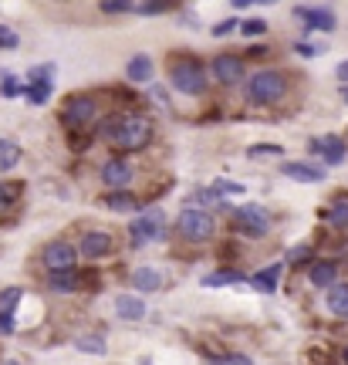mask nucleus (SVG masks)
I'll return each mask as SVG.
<instances>
[{
  "instance_id": "nucleus-3",
  "label": "nucleus",
  "mask_w": 348,
  "mask_h": 365,
  "mask_svg": "<svg viewBox=\"0 0 348 365\" xmlns=\"http://www.w3.org/2000/svg\"><path fill=\"white\" fill-rule=\"evenodd\" d=\"M169 81H173V88L183 91V95H200V91L207 88V75H203V68L190 61V58H183L173 65L169 71Z\"/></svg>"
},
{
  "instance_id": "nucleus-38",
  "label": "nucleus",
  "mask_w": 348,
  "mask_h": 365,
  "mask_svg": "<svg viewBox=\"0 0 348 365\" xmlns=\"http://www.w3.org/2000/svg\"><path fill=\"white\" fill-rule=\"evenodd\" d=\"M14 203V190L11 186H4V182H0V213H4V210L11 207Z\"/></svg>"
},
{
  "instance_id": "nucleus-2",
  "label": "nucleus",
  "mask_w": 348,
  "mask_h": 365,
  "mask_svg": "<svg viewBox=\"0 0 348 365\" xmlns=\"http://www.w3.org/2000/svg\"><path fill=\"white\" fill-rule=\"evenodd\" d=\"M284 91H287V78H284L281 71H257L254 78L247 81V98L257 105L281 102Z\"/></svg>"
},
{
  "instance_id": "nucleus-8",
  "label": "nucleus",
  "mask_w": 348,
  "mask_h": 365,
  "mask_svg": "<svg viewBox=\"0 0 348 365\" xmlns=\"http://www.w3.org/2000/svg\"><path fill=\"white\" fill-rule=\"evenodd\" d=\"M135 244H149V240H163V213H145L129 227Z\"/></svg>"
},
{
  "instance_id": "nucleus-44",
  "label": "nucleus",
  "mask_w": 348,
  "mask_h": 365,
  "mask_svg": "<svg viewBox=\"0 0 348 365\" xmlns=\"http://www.w3.org/2000/svg\"><path fill=\"white\" fill-rule=\"evenodd\" d=\"M4 78H7V71H4V68H0V81H4Z\"/></svg>"
},
{
  "instance_id": "nucleus-13",
  "label": "nucleus",
  "mask_w": 348,
  "mask_h": 365,
  "mask_svg": "<svg viewBox=\"0 0 348 365\" xmlns=\"http://www.w3.org/2000/svg\"><path fill=\"white\" fill-rule=\"evenodd\" d=\"M295 17H301L304 24L318 27V31H335V14L328 11V7H295Z\"/></svg>"
},
{
  "instance_id": "nucleus-27",
  "label": "nucleus",
  "mask_w": 348,
  "mask_h": 365,
  "mask_svg": "<svg viewBox=\"0 0 348 365\" xmlns=\"http://www.w3.org/2000/svg\"><path fill=\"white\" fill-rule=\"evenodd\" d=\"M24 95H27V102L31 105H44L48 98H51V85H27Z\"/></svg>"
},
{
  "instance_id": "nucleus-28",
  "label": "nucleus",
  "mask_w": 348,
  "mask_h": 365,
  "mask_svg": "<svg viewBox=\"0 0 348 365\" xmlns=\"http://www.w3.org/2000/svg\"><path fill=\"white\" fill-rule=\"evenodd\" d=\"M51 75H54V65L31 68V85H51Z\"/></svg>"
},
{
  "instance_id": "nucleus-41",
  "label": "nucleus",
  "mask_w": 348,
  "mask_h": 365,
  "mask_svg": "<svg viewBox=\"0 0 348 365\" xmlns=\"http://www.w3.org/2000/svg\"><path fill=\"white\" fill-rule=\"evenodd\" d=\"M223 365H250V359H247V355H230Z\"/></svg>"
},
{
  "instance_id": "nucleus-45",
  "label": "nucleus",
  "mask_w": 348,
  "mask_h": 365,
  "mask_svg": "<svg viewBox=\"0 0 348 365\" xmlns=\"http://www.w3.org/2000/svg\"><path fill=\"white\" fill-rule=\"evenodd\" d=\"M203 365H220V362H203Z\"/></svg>"
},
{
  "instance_id": "nucleus-14",
  "label": "nucleus",
  "mask_w": 348,
  "mask_h": 365,
  "mask_svg": "<svg viewBox=\"0 0 348 365\" xmlns=\"http://www.w3.org/2000/svg\"><path fill=\"white\" fill-rule=\"evenodd\" d=\"M284 176L297 182H322L324 170L322 166H311V163H284Z\"/></svg>"
},
{
  "instance_id": "nucleus-36",
  "label": "nucleus",
  "mask_w": 348,
  "mask_h": 365,
  "mask_svg": "<svg viewBox=\"0 0 348 365\" xmlns=\"http://www.w3.org/2000/svg\"><path fill=\"white\" fill-rule=\"evenodd\" d=\"M324 51H328V44H308V41L297 44V54H304V58H314V54H324Z\"/></svg>"
},
{
  "instance_id": "nucleus-22",
  "label": "nucleus",
  "mask_w": 348,
  "mask_h": 365,
  "mask_svg": "<svg viewBox=\"0 0 348 365\" xmlns=\"http://www.w3.org/2000/svg\"><path fill=\"white\" fill-rule=\"evenodd\" d=\"M17 159H21V149L11 143V139H0V173H7L17 166Z\"/></svg>"
},
{
  "instance_id": "nucleus-37",
  "label": "nucleus",
  "mask_w": 348,
  "mask_h": 365,
  "mask_svg": "<svg viewBox=\"0 0 348 365\" xmlns=\"http://www.w3.org/2000/svg\"><path fill=\"white\" fill-rule=\"evenodd\" d=\"M132 11V4L126 0V4H116V0H105L102 4V14H129Z\"/></svg>"
},
{
  "instance_id": "nucleus-21",
  "label": "nucleus",
  "mask_w": 348,
  "mask_h": 365,
  "mask_svg": "<svg viewBox=\"0 0 348 365\" xmlns=\"http://www.w3.org/2000/svg\"><path fill=\"white\" fill-rule=\"evenodd\" d=\"M78 284H81V277H78L75 271H54L51 277H48V287H54V291H61V294H68V291H75Z\"/></svg>"
},
{
  "instance_id": "nucleus-23",
  "label": "nucleus",
  "mask_w": 348,
  "mask_h": 365,
  "mask_svg": "<svg viewBox=\"0 0 348 365\" xmlns=\"http://www.w3.org/2000/svg\"><path fill=\"white\" fill-rule=\"evenodd\" d=\"M244 274L240 271H217V274H207L203 277V287H223V284H240Z\"/></svg>"
},
{
  "instance_id": "nucleus-7",
  "label": "nucleus",
  "mask_w": 348,
  "mask_h": 365,
  "mask_svg": "<svg viewBox=\"0 0 348 365\" xmlns=\"http://www.w3.org/2000/svg\"><path fill=\"white\" fill-rule=\"evenodd\" d=\"M210 71H213V78H217L220 85H237V81L244 78V61L233 58V54H217V58L210 61Z\"/></svg>"
},
{
  "instance_id": "nucleus-42",
  "label": "nucleus",
  "mask_w": 348,
  "mask_h": 365,
  "mask_svg": "<svg viewBox=\"0 0 348 365\" xmlns=\"http://www.w3.org/2000/svg\"><path fill=\"white\" fill-rule=\"evenodd\" d=\"M335 71H338V81H342V85H348V61H342Z\"/></svg>"
},
{
  "instance_id": "nucleus-5",
  "label": "nucleus",
  "mask_w": 348,
  "mask_h": 365,
  "mask_svg": "<svg viewBox=\"0 0 348 365\" xmlns=\"http://www.w3.org/2000/svg\"><path fill=\"white\" fill-rule=\"evenodd\" d=\"M41 261H44V267L48 271H75L78 264V247L75 244H68V240H51L48 247H44V254H41Z\"/></svg>"
},
{
  "instance_id": "nucleus-16",
  "label": "nucleus",
  "mask_w": 348,
  "mask_h": 365,
  "mask_svg": "<svg viewBox=\"0 0 348 365\" xmlns=\"http://www.w3.org/2000/svg\"><path fill=\"white\" fill-rule=\"evenodd\" d=\"M335 277H338V267L332 261H318L314 267H311V274H308V281L314 287H332L335 284Z\"/></svg>"
},
{
  "instance_id": "nucleus-24",
  "label": "nucleus",
  "mask_w": 348,
  "mask_h": 365,
  "mask_svg": "<svg viewBox=\"0 0 348 365\" xmlns=\"http://www.w3.org/2000/svg\"><path fill=\"white\" fill-rule=\"evenodd\" d=\"M105 207H112V210H135L139 203H135V196H132V193L118 190V193H108V196H105Z\"/></svg>"
},
{
  "instance_id": "nucleus-12",
  "label": "nucleus",
  "mask_w": 348,
  "mask_h": 365,
  "mask_svg": "<svg viewBox=\"0 0 348 365\" xmlns=\"http://www.w3.org/2000/svg\"><path fill=\"white\" fill-rule=\"evenodd\" d=\"M108 250H112V234H105V230H91V234H85L78 254H85V257H91V261H98V257H105Z\"/></svg>"
},
{
  "instance_id": "nucleus-4",
  "label": "nucleus",
  "mask_w": 348,
  "mask_h": 365,
  "mask_svg": "<svg viewBox=\"0 0 348 365\" xmlns=\"http://www.w3.org/2000/svg\"><path fill=\"white\" fill-rule=\"evenodd\" d=\"M176 227H180V234L186 237L190 244H200V240H210V237H213V217L203 213V210H183Z\"/></svg>"
},
{
  "instance_id": "nucleus-17",
  "label": "nucleus",
  "mask_w": 348,
  "mask_h": 365,
  "mask_svg": "<svg viewBox=\"0 0 348 365\" xmlns=\"http://www.w3.org/2000/svg\"><path fill=\"white\" fill-rule=\"evenodd\" d=\"M126 75H129V81H153V58L149 54H135L129 68H126Z\"/></svg>"
},
{
  "instance_id": "nucleus-43",
  "label": "nucleus",
  "mask_w": 348,
  "mask_h": 365,
  "mask_svg": "<svg viewBox=\"0 0 348 365\" xmlns=\"http://www.w3.org/2000/svg\"><path fill=\"white\" fill-rule=\"evenodd\" d=\"M342 98H345V102H348V85H345V88H342Z\"/></svg>"
},
{
  "instance_id": "nucleus-26",
  "label": "nucleus",
  "mask_w": 348,
  "mask_h": 365,
  "mask_svg": "<svg viewBox=\"0 0 348 365\" xmlns=\"http://www.w3.org/2000/svg\"><path fill=\"white\" fill-rule=\"evenodd\" d=\"M21 287H7L4 294H0V314H14V308H17V301H21Z\"/></svg>"
},
{
  "instance_id": "nucleus-40",
  "label": "nucleus",
  "mask_w": 348,
  "mask_h": 365,
  "mask_svg": "<svg viewBox=\"0 0 348 365\" xmlns=\"http://www.w3.org/2000/svg\"><path fill=\"white\" fill-rule=\"evenodd\" d=\"M0 331H4V335L14 331V314H0Z\"/></svg>"
},
{
  "instance_id": "nucleus-29",
  "label": "nucleus",
  "mask_w": 348,
  "mask_h": 365,
  "mask_svg": "<svg viewBox=\"0 0 348 365\" xmlns=\"http://www.w3.org/2000/svg\"><path fill=\"white\" fill-rule=\"evenodd\" d=\"M17 44H21L17 31H11V27L0 24V51H11V48H17Z\"/></svg>"
},
{
  "instance_id": "nucleus-31",
  "label": "nucleus",
  "mask_w": 348,
  "mask_h": 365,
  "mask_svg": "<svg viewBox=\"0 0 348 365\" xmlns=\"http://www.w3.org/2000/svg\"><path fill=\"white\" fill-rule=\"evenodd\" d=\"M328 220L335 227H348V203H338V207L328 210Z\"/></svg>"
},
{
  "instance_id": "nucleus-6",
  "label": "nucleus",
  "mask_w": 348,
  "mask_h": 365,
  "mask_svg": "<svg viewBox=\"0 0 348 365\" xmlns=\"http://www.w3.org/2000/svg\"><path fill=\"white\" fill-rule=\"evenodd\" d=\"M230 220H233V227H240L247 237H264L271 230V217L260 207H237L230 213Z\"/></svg>"
},
{
  "instance_id": "nucleus-46",
  "label": "nucleus",
  "mask_w": 348,
  "mask_h": 365,
  "mask_svg": "<svg viewBox=\"0 0 348 365\" xmlns=\"http://www.w3.org/2000/svg\"><path fill=\"white\" fill-rule=\"evenodd\" d=\"M4 365H17V362H4Z\"/></svg>"
},
{
  "instance_id": "nucleus-25",
  "label": "nucleus",
  "mask_w": 348,
  "mask_h": 365,
  "mask_svg": "<svg viewBox=\"0 0 348 365\" xmlns=\"http://www.w3.org/2000/svg\"><path fill=\"white\" fill-rule=\"evenodd\" d=\"M78 352H88V355H105V341L95 339V335H81V339L75 341Z\"/></svg>"
},
{
  "instance_id": "nucleus-10",
  "label": "nucleus",
  "mask_w": 348,
  "mask_h": 365,
  "mask_svg": "<svg viewBox=\"0 0 348 365\" xmlns=\"http://www.w3.org/2000/svg\"><path fill=\"white\" fill-rule=\"evenodd\" d=\"M102 180H105V186H112V190H126L129 186V180H132V166L126 163V159H108L102 166Z\"/></svg>"
},
{
  "instance_id": "nucleus-20",
  "label": "nucleus",
  "mask_w": 348,
  "mask_h": 365,
  "mask_svg": "<svg viewBox=\"0 0 348 365\" xmlns=\"http://www.w3.org/2000/svg\"><path fill=\"white\" fill-rule=\"evenodd\" d=\"M159 284H163V274L153 271V267H139L132 274V287H139V291H155Z\"/></svg>"
},
{
  "instance_id": "nucleus-18",
  "label": "nucleus",
  "mask_w": 348,
  "mask_h": 365,
  "mask_svg": "<svg viewBox=\"0 0 348 365\" xmlns=\"http://www.w3.org/2000/svg\"><path fill=\"white\" fill-rule=\"evenodd\" d=\"M328 312L338 314V318H348V284L328 287Z\"/></svg>"
},
{
  "instance_id": "nucleus-19",
  "label": "nucleus",
  "mask_w": 348,
  "mask_h": 365,
  "mask_svg": "<svg viewBox=\"0 0 348 365\" xmlns=\"http://www.w3.org/2000/svg\"><path fill=\"white\" fill-rule=\"evenodd\" d=\"M277 277H281V264H271V267H264L260 274H254V281L250 284L264 291V294H274L277 291Z\"/></svg>"
},
{
  "instance_id": "nucleus-39",
  "label": "nucleus",
  "mask_w": 348,
  "mask_h": 365,
  "mask_svg": "<svg viewBox=\"0 0 348 365\" xmlns=\"http://www.w3.org/2000/svg\"><path fill=\"white\" fill-rule=\"evenodd\" d=\"M233 27H237V21H233V17H230V21H223V24H217V27H213V34H230Z\"/></svg>"
},
{
  "instance_id": "nucleus-33",
  "label": "nucleus",
  "mask_w": 348,
  "mask_h": 365,
  "mask_svg": "<svg viewBox=\"0 0 348 365\" xmlns=\"http://www.w3.org/2000/svg\"><path fill=\"white\" fill-rule=\"evenodd\" d=\"M240 31H244L247 38H257V34H264V31H267V21H260V17H254V21H247V24L240 27Z\"/></svg>"
},
{
  "instance_id": "nucleus-1",
  "label": "nucleus",
  "mask_w": 348,
  "mask_h": 365,
  "mask_svg": "<svg viewBox=\"0 0 348 365\" xmlns=\"http://www.w3.org/2000/svg\"><path fill=\"white\" fill-rule=\"evenodd\" d=\"M102 135L108 143H116L118 149L135 153V149H145V145H149V139H153V122L145 115H116L105 122Z\"/></svg>"
},
{
  "instance_id": "nucleus-35",
  "label": "nucleus",
  "mask_w": 348,
  "mask_h": 365,
  "mask_svg": "<svg viewBox=\"0 0 348 365\" xmlns=\"http://www.w3.org/2000/svg\"><path fill=\"white\" fill-rule=\"evenodd\" d=\"M213 193H217V196H223V193H244V186H240V182L217 180V182H213Z\"/></svg>"
},
{
  "instance_id": "nucleus-9",
  "label": "nucleus",
  "mask_w": 348,
  "mask_h": 365,
  "mask_svg": "<svg viewBox=\"0 0 348 365\" xmlns=\"http://www.w3.org/2000/svg\"><path fill=\"white\" fill-rule=\"evenodd\" d=\"M91 118H95V98H88V95H78V98H71L65 105L68 125H88Z\"/></svg>"
},
{
  "instance_id": "nucleus-30",
  "label": "nucleus",
  "mask_w": 348,
  "mask_h": 365,
  "mask_svg": "<svg viewBox=\"0 0 348 365\" xmlns=\"http://www.w3.org/2000/svg\"><path fill=\"white\" fill-rule=\"evenodd\" d=\"M21 91H24V85L14 78V75H7V78L0 81V95H4V98H14V95H21Z\"/></svg>"
},
{
  "instance_id": "nucleus-11",
  "label": "nucleus",
  "mask_w": 348,
  "mask_h": 365,
  "mask_svg": "<svg viewBox=\"0 0 348 365\" xmlns=\"http://www.w3.org/2000/svg\"><path fill=\"white\" fill-rule=\"evenodd\" d=\"M311 153H318L324 163H332L338 166L342 159H345V143L338 139V135H324V139H311Z\"/></svg>"
},
{
  "instance_id": "nucleus-32",
  "label": "nucleus",
  "mask_w": 348,
  "mask_h": 365,
  "mask_svg": "<svg viewBox=\"0 0 348 365\" xmlns=\"http://www.w3.org/2000/svg\"><path fill=\"white\" fill-rule=\"evenodd\" d=\"M284 149L281 145H274V143H264V145H250V156H281Z\"/></svg>"
},
{
  "instance_id": "nucleus-34",
  "label": "nucleus",
  "mask_w": 348,
  "mask_h": 365,
  "mask_svg": "<svg viewBox=\"0 0 348 365\" xmlns=\"http://www.w3.org/2000/svg\"><path fill=\"white\" fill-rule=\"evenodd\" d=\"M132 11H139V14H163V11H169V4H163V0H153V4H132Z\"/></svg>"
},
{
  "instance_id": "nucleus-47",
  "label": "nucleus",
  "mask_w": 348,
  "mask_h": 365,
  "mask_svg": "<svg viewBox=\"0 0 348 365\" xmlns=\"http://www.w3.org/2000/svg\"><path fill=\"white\" fill-rule=\"evenodd\" d=\"M345 362H348V349H345Z\"/></svg>"
},
{
  "instance_id": "nucleus-15",
  "label": "nucleus",
  "mask_w": 348,
  "mask_h": 365,
  "mask_svg": "<svg viewBox=\"0 0 348 365\" xmlns=\"http://www.w3.org/2000/svg\"><path fill=\"white\" fill-rule=\"evenodd\" d=\"M116 312L122 314L126 322H139V318H145V304H142V298H135V294H118Z\"/></svg>"
}]
</instances>
